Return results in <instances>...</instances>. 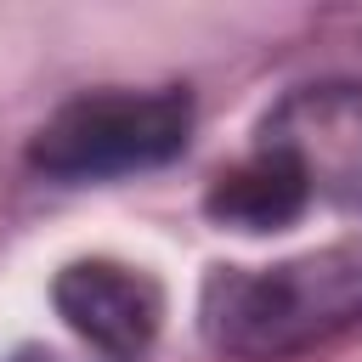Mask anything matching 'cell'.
Listing matches in <instances>:
<instances>
[{
    "label": "cell",
    "instance_id": "6da1fadb",
    "mask_svg": "<svg viewBox=\"0 0 362 362\" xmlns=\"http://www.w3.org/2000/svg\"><path fill=\"white\" fill-rule=\"evenodd\" d=\"M362 322V243H328L277 266H215L198 328L232 362H283Z\"/></svg>",
    "mask_w": 362,
    "mask_h": 362
},
{
    "label": "cell",
    "instance_id": "7a4b0ae2",
    "mask_svg": "<svg viewBox=\"0 0 362 362\" xmlns=\"http://www.w3.org/2000/svg\"><path fill=\"white\" fill-rule=\"evenodd\" d=\"M192 136V96L181 85L158 90H85L62 102L28 141V164L51 181H113L170 164Z\"/></svg>",
    "mask_w": 362,
    "mask_h": 362
},
{
    "label": "cell",
    "instance_id": "3957f363",
    "mask_svg": "<svg viewBox=\"0 0 362 362\" xmlns=\"http://www.w3.org/2000/svg\"><path fill=\"white\" fill-rule=\"evenodd\" d=\"M277 158L294 164L311 198H328L351 215H362V85H300L288 90L266 119L260 141Z\"/></svg>",
    "mask_w": 362,
    "mask_h": 362
},
{
    "label": "cell",
    "instance_id": "277c9868",
    "mask_svg": "<svg viewBox=\"0 0 362 362\" xmlns=\"http://www.w3.org/2000/svg\"><path fill=\"white\" fill-rule=\"evenodd\" d=\"M62 322L96 345L107 362H136L158 322H164V288L141 272V266H124V260H74L62 266L57 288H51Z\"/></svg>",
    "mask_w": 362,
    "mask_h": 362
},
{
    "label": "cell",
    "instance_id": "5b68a950",
    "mask_svg": "<svg viewBox=\"0 0 362 362\" xmlns=\"http://www.w3.org/2000/svg\"><path fill=\"white\" fill-rule=\"evenodd\" d=\"M305 204H311L305 181L272 147H255L243 164L221 170L215 187H209V198H204L209 221H221L232 232H283L288 221L305 215Z\"/></svg>",
    "mask_w": 362,
    "mask_h": 362
},
{
    "label": "cell",
    "instance_id": "8992f818",
    "mask_svg": "<svg viewBox=\"0 0 362 362\" xmlns=\"http://www.w3.org/2000/svg\"><path fill=\"white\" fill-rule=\"evenodd\" d=\"M6 362H62V356H51V351H17V356H6Z\"/></svg>",
    "mask_w": 362,
    "mask_h": 362
}]
</instances>
